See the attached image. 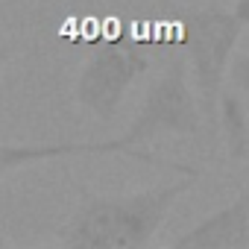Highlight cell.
Wrapping results in <instances>:
<instances>
[{"instance_id": "9c48e42d", "label": "cell", "mask_w": 249, "mask_h": 249, "mask_svg": "<svg viewBox=\"0 0 249 249\" xmlns=\"http://www.w3.org/2000/svg\"><path fill=\"white\" fill-rule=\"evenodd\" d=\"M229 6H231L234 18H237L243 27H249V0H229Z\"/></svg>"}, {"instance_id": "30bf717a", "label": "cell", "mask_w": 249, "mask_h": 249, "mask_svg": "<svg viewBox=\"0 0 249 249\" xmlns=\"http://www.w3.org/2000/svg\"><path fill=\"white\" fill-rule=\"evenodd\" d=\"M12 53H15V50H12V44H9V41H0V73H3V68L9 65Z\"/></svg>"}, {"instance_id": "6da1fadb", "label": "cell", "mask_w": 249, "mask_h": 249, "mask_svg": "<svg viewBox=\"0 0 249 249\" xmlns=\"http://www.w3.org/2000/svg\"><path fill=\"white\" fill-rule=\"evenodd\" d=\"M199 182V173H182L179 182L156 185L135 194L97 196L82 191V199L65 223L59 240L68 249H144L164 226L173 202Z\"/></svg>"}, {"instance_id": "277c9868", "label": "cell", "mask_w": 249, "mask_h": 249, "mask_svg": "<svg viewBox=\"0 0 249 249\" xmlns=\"http://www.w3.org/2000/svg\"><path fill=\"white\" fill-rule=\"evenodd\" d=\"M153 65V53L147 44L132 38H114L91 50L88 62L79 71L73 97L76 103L91 111L97 120H111L126 97V91L141 79Z\"/></svg>"}, {"instance_id": "52a82bcc", "label": "cell", "mask_w": 249, "mask_h": 249, "mask_svg": "<svg viewBox=\"0 0 249 249\" xmlns=\"http://www.w3.org/2000/svg\"><path fill=\"white\" fill-rule=\"evenodd\" d=\"M217 123L226 141V153L231 161H249V114L234 91H220L217 97Z\"/></svg>"}, {"instance_id": "3957f363", "label": "cell", "mask_w": 249, "mask_h": 249, "mask_svg": "<svg viewBox=\"0 0 249 249\" xmlns=\"http://www.w3.org/2000/svg\"><path fill=\"white\" fill-rule=\"evenodd\" d=\"M182 24V53L194 68L199 111L214 120L217 97L223 91V79L229 71V59L243 33V24L234 18L229 0H185L179 3Z\"/></svg>"}, {"instance_id": "7a4b0ae2", "label": "cell", "mask_w": 249, "mask_h": 249, "mask_svg": "<svg viewBox=\"0 0 249 249\" xmlns=\"http://www.w3.org/2000/svg\"><path fill=\"white\" fill-rule=\"evenodd\" d=\"M199 123H202V111H199L191 88H188V59H185L182 47H176L167 68L150 85L135 120L129 123V129L117 138L120 156L141 159L147 164L170 167V170H179V173H191L194 167H185V164H176V161H161L147 147L156 138H164V135L194 138L199 132Z\"/></svg>"}, {"instance_id": "5b68a950", "label": "cell", "mask_w": 249, "mask_h": 249, "mask_svg": "<svg viewBox=\"0 0 249 249\" xmlns=\"http://www.w3.org/2000/svg\"><path fill=\"white\" fill-rule=\"evenodd\" d=\"M249 246V182L226 208L202 217L173 240V249H240Z\"/></svg>"}, {"instance_id": "ba28073f", "label": "cell", "mask_w": 249, "mask_h": 249, "mask_svg": "<svg viewBox=\"0 0 249 249\" xmlns=\"http://www.w3.org/2000/svg\"><path fill=\"white\" fill-rule=\"evenodd\" d=\"M226 73L231 76V85H234L237 91H246V94H249V53L229 59V71H226Z\"/></svg>"}, {"instance_id": "8992f818", "label": "cell", "mask_w": 249, "mask_h": 249, "mask_svg": "<svg viewBox=\"0 0 249 249\" xmlns=\"http://www.w3.org/2000/svg\"><path fill=\"white\" fill-rule=\"evenodd\" d=\"M68 156H120L117 138L111 141H65V144H0V179L9 173L38 164V161H53V159H68Z\"/></svg>"}]
</instances>
